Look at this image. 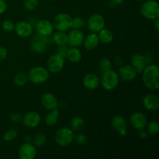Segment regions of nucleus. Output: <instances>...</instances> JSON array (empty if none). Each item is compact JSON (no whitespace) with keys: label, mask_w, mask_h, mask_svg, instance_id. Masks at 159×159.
Returning a JSON list of instances; mask_svg holds the SVG:
<instances>
[{"label":"nucleus","mask_w":159,"mask_h":159,"mask_svg":"<svg viewBox=\"0 0 159 159\" xmlns=\"http://www.w3.org/2000/svg\"><path fill=\"white\" fill-rule=\"evenodd\" d=\"M124 0H112V2L114 5H121Z\"/></svg>","instance_id":"a18cd8bd"},{"label":"nucleus","mask_w":159,"mask_h":159,"mask_svg":"<svg viewBox=\"0 0 159 159\" xmlns=\"http://www.w3.org/2000/svg\"><path fill=\"white\" fill-rule=\"evenodd\" d=\"M74 140L77 144H84L87 142V140H88V138H87L86 135L83 133H79L74 136Z\"/></svg>","instance_id":"c9c22d12"},{"label":"nucleus","mask_w":159,"mask_h":159,"mask_svg":"<svg viewBox=\"0 0 159 159\" xmlns=\"http://www.w3.org/2000/svg\"><path fill=\"white\" fill-rule=\"evenodd\" d=\"M7 9V4L5 0H0V15L3 14Z\"/></svg>","instance_id":"ea45409f"},{"label":"nucleus","mask_w":159,"mask_h":159,"mask_svg":"<svg viewBox=\"0 0 159 159\" xmlns=\"http://www.w3.org/2000/svg\"><path fill=\"white\" fill-rule=\"evenodd\" d=\"M130 124L135 130H143L146 127L148 124L147 117L145 115L141 112H134L130 116Z\"/></svg>","instance_id":"9b49d317"},{"label":"nucleus","mask_w":159,"mask_h":159,"mask_svg":"<svg viewBox=\"0 0 159 159\" xmlns=\"http://www.w3.org/2000/svg\"><path fill=\"white\" fill-rule=\"evenodd\" d=\"M118 75L125 82H131L136 79L138 73L130 65H121L119 68Z\"/></svg>","instance_id":"2eb2a0df"},{"label":"nucleus","mask_w":159,"mask_h":159,"mask_svg":"<svg viewBox=\"0 0 159 159\" xmlns=\"http://www.w3.org/2000/svg\"><path fill=\"white\" fill-rule=\"evenodd\" d=\"M138 131H139V134H139V138H141V139H145L148 137V133L144 130V129L140 130H138Z\"/></svg>","instance_id":"a19ab883"},{"label":"nucleus","mask_w":159,"mask_h":159,"mask_svg":"<svg viewBox=\"0 0 159 159\" xmlns=\"http://www.w3.org/2000/svg\"><path fill=\"white\" fill-rule=\"evenodd\" d=\"M28 79L32 83L39 84L44 83L50 77V72L48 68L43 66H35L31 68L27 74Z\"/></svg>","instance_id":"7ed1b4c3"},{"label":"nucleus","mask_w":159,"mask_h":159,"mask_svg":"<svg viewBox=\"0 0 159 159\" xmlns=\"http://www.w3.org/2000/svg\"><path fill=\"white\" fill-rule=\"evenodd\" d=\"M84 126H85V120L83 118L79 116L72 118L70 123V128L73 131H80L83 129Z\"/></svg>","instance_id":"bb28decb"},{"label":"nucleus","mask_w":159,"mask_h":159,"mask_svg":"<svg viewBox=\"0 0 159 159\" xmlns=\"http://www.w3.org/2000/svg\"><path fill=\"white\" fill-rule=\"evenodd\" d=\"M144 107L148 111H157L159 109V97L158 95L148 94L143 99Z\"/></svg>","instance_id":"a211bd4d"},{"label":"nucleus","mask_w":159,"mask_h":159,"mask_svg":"<svg viewBox=\"0 0 159 159\" xmlns=\"http://www.w3.org/2000/svg\"><path fill=\"white\" fill-rule=\"evenodd\" d=\"M119 82L120 77L118 73L112 69L104 71L100 80L101 85L107 91H111L116 89Z\"/></svg>","instance_id":"20e7f679"},{"label":"nucleus","mask_w":159,"mask_h":159,"mask_svg":"<svg viewBox=\"0 0 159 159\" xmlns=\"http://www.w3.org/2000/svg\"><path fill=\"white\" fill-rule=\"evenodd\" d=\"M50 43V37H43L37 34L31 39L30 48L36 54H42L46 51Z\"/></svg>","instance_id":"0eeeda50"},{"label":"nucleus","mask_w":159,"mask_h":159,"mask_svg":"<svg viewBox=\"0 0 159 159\" xmlns=\"http://www.w3.org/2000/svg\"><path fill=\"white\" fill-rule=\"evenodd\" d=\"M35 29L37 34L43 37H51L54 30L52 23L48 20H38L35 24Z\"/></svg>","instance_id":"4468645a"},{"label":"nucleus","mask_w":159,"mask_h":159,"mask_svg":"<svg viewBox=\"0 0 159 159\" xmlns=\"http://www.w3.org/2000/svg\"><path fill=\"white\" fill-rule=\"evenodd\" d=\"M8 51L5 47L0 46V61H3L7 57Z\"/></svg>","instance_id":"58836bf2"},{"label":"nucleus","mask_w":159,"mask_h":159,"mask_svg":"<svg viewBox=\"0 0 159 159\" xmlns=\"http://www.w3.org/2000/svg\"><path fill=\"white\" fill-rule=\"evenodd\" d=\"M37 156V148L32 143H24L20 147L18 157L20 159H34Z\"/></svg>","instance_id":"ddd939ff"},{"label":"nucleus","mask_w":159,"mask_h":159,"mask_svg":"<svg viewBox=\"0 0 159 159\" xmlns=\"http://www.w3.org/2000/svg\"><path fill=\"white\" fill-rule=\"evenodd\" d=\"M71 21H72V17L69 14L61 12V13L57 14L54 16L52 24L54 29L56 30L66 32L67 30L71 29Z\"/></svg>","instance_id":"423d86ee"},{"label":"nucleus","mask_w":159,"mask_h":159,"mask_svg":"<svg viewBox=\"0 0 159 159\" xmlns=\"http://www.w3.org/2000/svg\"><path fill=\"white\" fill-rule=\"evenodd\" d=\"M111 66L112 63L108 57H102V58L100 59V61H99V69H100L102 72L111 69Z\"/></svg>","instance_id":"2f4dec72"},{"label":"nucleus","mask_w":159,"mask_h":159,"mask_svg":"<svg viewBox=\"0 0 159 159\" xmlns=\"http://www.w3.org/2000/svg\"><path fill=\"white\" fill-rule=\"evenodd\" d=\"M47 1H52V0H47Z\"/></svg>","instance_id":"de8ad7c7"},{"label":"nucleus","mask_w":159,"mask_h":159,"mask_svg":"<svg viewBox=\"0 0 159 159\" xmlns=\"http://www.w3.org/2000/svg\"><path fill=\"white\" fill-rule=\"evenodd\" d=\"M14 26H15V24L12 20H6L2 23V28L3 30L6 31V32H11V31L14 30Z\"/></svg>","instance_id":"f704fd0d"},{"label":"nucleus","mask_w":159,"mask_h":159,"mask_svg":"<svg viewBox=\"0 0 159 159\" xmlns=\"http://www.w3.org/2000/svg\"><path fill=\"white\" fill-rule=\"evenodd\" d=\"M33 28L32 24L28 21H20L15 24L14 26V30H15L16 35H18L22 38H26L32 35L33 34Z\"/></svg>","instance_id":"f8f14e48"},{"label":"nucleus","mask_w":159,"mask_h":159,"mask_svg":"<svg viewBox=\"0 0 159 159\" xmlns=\"http://www.w3.org/2000/svg\"><path fill=\"white\" fill-rule=\"evenodd\" d=\"M98 34H99L98 37H99V42L104 43V44L110 43L113 40V34L110 30L106 29L104 27Z\"/></svg>","instance_id":"a878e982"},{"label":"nucleus","mask_w":159,"mask_h":159,"mask_svg":"<svg viewBox=\"0 0 159 159\" xmlns=\"http://www.w3.org/2000/svg\"><path fill=\"white\" fill-rule=\"evenodd\" d=\"M85 25V20L81 16H75L72 18L71 21V29H77L81 30L82 27H84Z\"/></svg>","instance_id":"c756f323"},{"label":"nucleus","mask_w":159,"mask_h":159,"mask_svg":"<svg viewBox=\"0 0 159 159\" xmlns=\"http://www.w3.org/2000/svg\"><path fill=\"white\" fill-rule=\"evenodd\" d=\"M114 60H115V63H116L117 65H120H120L123 64V58L120 57V56H116V57H114Z\"/></svg>","instance_id":"79ce46f5"},{"label":"nucleus","mask_w":159,"mask_h":159,"mask_svg":"<svg viewBox=\"0 0 159 159\" xmlns=\"http://www.w3.org/2000/svg\"><path fill=\"white\" fill-rule=\"evenodd\" d=\"M142 80L144 86L151 90L159 88V68L157 65H146L142 71Z\"/></svg>","instance_id":"f257e3e1"},{"label":"nucleus","mask_w":159,"mask_h":159,"mask_svg":"<svg viewBox=\"0 0 159 159\" xmlns=\"http://www.w3.org/2000/svg\"><path fill=\"white\" fill-rule=\"evenodd\" d=\"M68 36V42L67 44L72 48H78L81 46L83 43L85 35L81 30L71 29L67 34Z\"/></svg>","instance_id":"9d476101"},{"label":"nucleus","mask_w":159,"mask_h":159,"mask_svg":"<svg viewBox=\"0 0 159 159\" xmlns=\"http://www.w3.org/2000/svg\"><path fill=\"white\" fill-rule=\"evenodd\" d=\"M111 125L113 128L116 130L121 136H126L127 134V120L121 115H116L112 118Z\"/></svg>","instance_id":"dca6fc26"},{"label":"nucleus","mask_w":159,"mask_h":159,"mask_svg":"<svg viewBox=\"0 0 159 159\" xmlns=\"http://www.w3.org/2000/svg\"><path fill=\"white\" fill-rule=\"evenodd\" d=\"M33 137L30 135H26L24 137V142L25 143H31L32 142Z\"/></svg>","instance_id":"c03bdc74"},{"label":"nucleus","mask_w":159,"mask_h":159,"mask_svg":"<svg viewBox=\"0 0 159 159\" xmlns=\"http://www.w3.org/2000/svg\"><path fill=\"white\" fill-rule=\"evenodd\" d=\"M140 12L143 17L149 20L159 18V4L155 0H145L143 2Z\"/></svg>","instance_id":"f03ea898"},{"label":"nucleus","mask_w":159,"mask_h":159,"mask_svg":"<svg viewBox=\"0 0 159 159\" xmlns=\"http://www.w3.org/2000/svg\"><path fill=\"white\" fill-rule=\"evenodd\" d=\"M39 0H24L23 2V7L26 11H34L37 7Z\"/></svg>","instance_id":"473e14b6"},{"label":"nucleus","mask_w":159,"mask_h":159,"mask_svg":"<svg viewBox=\"0 0 159 159\" xmlns=\"http://www.w3.org/2000/svg\"><path fill=\"white\" fill-rule=\"evenodd\" d=\"M130 65L136 70L138 74H141L147 65L145 57L141 54H134L130 58Z\"/></svg>","instance_id":"412c9836"},{"label":"nucleus","mask_w":159,"mask_h":159,"mask_svg":"<svg viewBox=\"0 0 159 159\" xmlns=\"http://www.w3.org/2000/svg\"><path fill=\"white\" fill-rule=\"evenodd\" d=\"M23 124L28 128H34L40 124L41 116L40 113L35 111H30L23 116Z\"/></svg>","instance_id":"f3484780"},{"label":"nucleus","mask_w":159,"mask_h":159,"mask_svg":"<svg viewBox=\"0 0 159 159\" xmlns=\"http://www.w3.org/2000/svg\"><path fill=\"white\" fill-rule=\"evenodd\" d=\"M99 43V37H98V34H96V33H91L84 38L82 44L84 45L85 49L89 50V51H92V50H94L95 48H97Z\"/></svg>","instance_id":"4be33fe9"},{"label":"nucleus","mask_w":159,"mask_h":159,"mask_svg":"<svg viewBox=\"0 0 159 159\" xmlns=\"http://www.w3.org/2000/svg\"><path fill=\"white\" fill-rule=\"evenodd\" d=\"M22 119H23V116L19 113H14L10 116V120L14 124H19L21 122Z\"/></svg>","instance_id":"4c0bfd02"},{"label":"nucleus","mask_w":159,"mask_h":159,"mask_svg":"<svg viewBox=\"0 0 159 159\" xmlns=\"http://www.w3.org/2000/svg\"><path fill=\"white\" fill-rule=\"evenodd\" d=\"M40 102H41L42 106L48 110H54V109L57 108L58 106V101H57V97L51 93H44L41 96Z\"/></svg>","instance_id":"aec40b11"},{"label":"nucleus","mask_w":159,"mask_h":159,"mask_svg":"<svg viewBox=\"0 0 159 159\" xmlns=\"http://www.w3.org/2000/svg\"><path fill=\"white\" fill-rule=\"evenodd\" d=\"M17 130H14V129H11V130H7L6 132H5L4 134H3L2 138L4 141H7V142H9V141H12L15 139L17 137Z\"/></svg>","instance_id":"72a5a7b5"},{"label":"nucleus","mask_w":159,"mask_h":159,"mask_svg":"<svg viewBox=\"0 0 159 159\" xmlns=\"http://www.w3.org/2000/svg\"><path fill=\"white\" fill-rule=\"evenodd\" d=\"M28 81V76L25 72L20 71L17 73L13 79V82L17 86H23L26 84Z\"/></svg>","instance_id":"cd10ccee"},{"label":"nucleus","mask_w":159,"mask_h":159,"mask_svg":"<svg viewBox=\"0 0 159 159\" xmlns=\"http://www.w3.org/2000/svg\"><path fill=\"white\" fill-rule=\"evenodd\" d=\"M84 87L89 90H94L96 89L100 85V79L97 75L94 73H89L82 80Z\"/></svg>","instance_id":"6ab92c4d"},{"label":"nucleus","mask_w":159,"mask_h":159,"mask_svg":"<svg viewBox=\"0 0 159 159\" xmlns=\"http://www.w3.org/2000/svg\"><path fill=\"white\" fill-rule=\"evenodd\" d=\"M146 127H147L148 133L150 135H155L158 134L159 130V124L158 121H151L149 124H147V126H146Z\"/></svg>","instance_id":"7c9ffc66"},{"label":"nucleus","mask_w":159,"mask_h":159,"mask_svg":"<svg viewBox=\"0 0 159 159\" xmlns=\"http://www.w3.org/2000/svg\"><path fill=\"white\" fill-rule=\"evenodd\" d=\"M59 117H60L59 110L57 108L54 109V110H49V112L47 113L44 118V122L48 126L52 127L58 122Z\"/></svg>","instance_id":"5701e85b"},{"label":"nucleus","mask_w":159,"mask_h":159,"mask_svg":"<svg viewBox=\"0 0 159 159\" xmlns=\"http://www.w3.org/2000/svg\"><path fill=\"white\" fill-rule=\"evenodd\" d=\"M66 57L71 63H79L82 60V54L79 48L71 47L70 48H68Z\"/></svg>","instance_id":"b1692460"},{"label":"nucleus","mask_w":159,"mask_h":159,"mask_svg":"<svg viewBox=\"0 0 159 159\" xmlns=\"http://www.w3.org/2000/svg\"><path fill=\"white\" fill-rule=\"evenodd\" d=\"M65 66V58L55 54L51 55L47 61V68L50 73L57 74L61 72Z\"/></svg>","instance_id":"1a4fd4ad"},{"label":"nucleus","mask_w":159,"mask_h":159,"mask_svg":"<svg viewBox=\"0 0 159 159\" xmlns=\"http://www.w3.org/2000/svg\"><path fill=\"white\" fill-rule=\"evenodd\" d=\"M74 136V132L70 127H61L55 133L54 140L57 145L66 147L72 143Z\"/></svg>","instance_id":"39448f33"},{"label":"nucleus","mask_w":159,"mask_h":159,"mask_svg":"<svg viewBox=\"0 0 159 159\" xmlns=\"http://www.w3.org/2000/svg\"><path fill=\"white\" fill-rule=\"evenodd\" d=\"M88 29L92 33H99L102 29L105 27V20L104 17L99 13H94L89 17L87 20Z\"/></svg>","instance_id":"6e6552de"},{"label":"nucleus","mask_w":159,"mask_h":159,"mask_svg":"<svg viewBox=\"0 0 159 159\" xmlns=\"http://www.w3.org/2000/svg\"><path fill=\"white\" fill-rule=\"evenodd\" d=\"M138 1H139V2H144V1H145V0H138Z\"/></svg>","instance_id":"49530a36"},{"label":"nucleus","mask_w":159,"mask_h":159,"mask_svg":"<svg viewBox=\"0 0 159 159\" xmlns=\"http://www.w3.org/2000/svg\"><path fill=\"white\" fill-rule=\"evenodd\" d=\"M47 142V137L45 134L42 133H38L33 137L32 144L35 146L36 148H40L41 146L44 145Z\"/></svg>","instance_id":"c85d7f7f"},{"label":"nucleus","mask_w":159,"mask_h":159,"mask_svg":"<svg viewBox=\"0 0 159 159\" xmlns=\"http://www.w3.org/2000/svg\"><path fill=\"white\" fill-rule=\"evenodd\" d=\"M68 48L67 46V44L65 45H61V46H57V54L60 55L61 57L65 58L67 55V53H68Z\"/></svg>","instance_id":"e433bc0d"},{"label":"nucleus","mask_w":159,"mask_h":159,"mask_svg":"<svg viewBox=\"0 0 159 159\" xmlns=\"http://www.w3.org/2000/svg\"><path fill=\"white\" fill-rule=\"evenodd\" d=\"M154 21V26H155V29L156 30L157 33H158L159 31V18L155 19L153 20Z\"/></svg>","instance_id":"37998d69"},{"label":"nucleus","mask_w":159,"mask_h":159,"mask_svg":"<svg viewBox=\"0 0 159 159\" xmlns=\"http://www.w3.org/2000/svg\"><path fill=\"white\" fill-rule=\"evenodd\" d=\"M51 36H52L51 40L57 46H61V45L67 44L68 36H67L66 33L64 32V31L57 30L56 32L53 33Z\"/></svg>","instance_id":"393cba45"}]
</instances>
